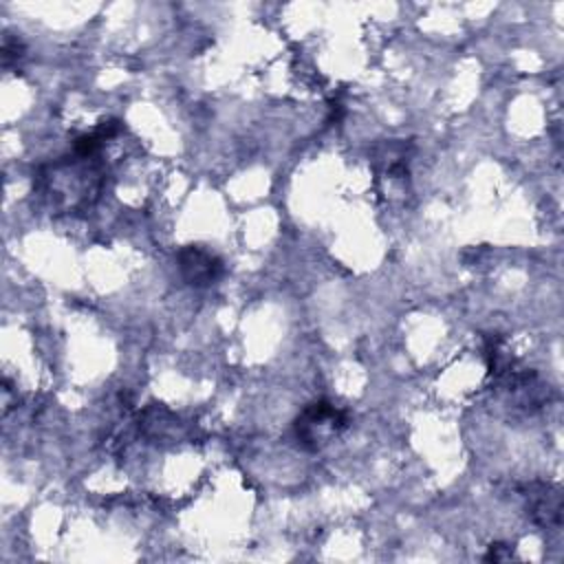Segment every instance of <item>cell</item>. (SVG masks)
I'll return each mask as SVG.
<instances>
[{
    "mask_svg": "<svg viewBox=\"0 0 564 564\" xmlns=\"http://www.w3.org/2000/svg\"><path fill=\"white\" fill-rule=\"evenodd\" d=\"M346 427H350V414L326 399H317L302 408L291 425V432L300 449L319 452Z\"/></svg>",
    "mask_w": 564,
    "mask_h": 564,
    "instance_id": "7a4b0ae2",
    "label": "cell"
},
{
    "mask_svg": "<svg viewBox=\"0 0 564 564\" xmlns=\"http://www.w3.org/2000/svg\"><path fill=\"white\" fill-rule=\"evenodd\" d=\"M22 55H24V44L18 37L4 35V42H2V64H4V68H9L13 62L22 59Z\"/></svg>",
    "mask_w": 564,
    "mask_h": 564,
    "instance_id": "5b68a950",
    "label": "cell"
},
{
    "mask_svg": "<svg viewBox=\"0 0 564 564\" xmlns=\"http://www.w3.org/2000/svg\"><path fill=\"white\" fill-rule=\"evenodd\" d=\"M178 273L185 284L194 289H207L216 284L225 273V262L203 245H185L176 251Z\"/></svg>",
    "mask_w": 564,
    "mask_h": 564,
    "instance_id": "277c9868",
    "label": "cell"
},
{
    "mask_svg": "<svg viewBox=\"0 0 564 564\" xmlns=\"http://www.w3.org/2000/svg\"><path fill=\"white\" fill-rule=\"evenodd\" d=\"M104 172L95 156H62L59 161L40 165L33 174V187L48 194L53 207L73 212L88 207L101 189Z\"/></svg>",
    "mask_w": 564,
    "mask_h": 564,
    "instance_id": "6da1fadb",
    "label": "cell"
},
{
    "mask_svg": "<svg viewBox=\"0 0 564 564\" xmlns=\"http://www.w3.org/2000/svg\"><path fill=\"white\" fill-rule=\"evenodd\" d=\"M121 121L119 119H108V121H101L95 130L104 137V139H112V137H117L119 132H121Z\"/></svg>",
    "mask_w": 564,
    "mask_h": 564,
    "instance_id": "52a82bcc",
    "label": "cell"
},
{
    "mask_svg": "<svg viewBox=\"0 0 564 564\" xmlns=\"http://www.w3.org/2000/svg\"><path fill=\"white\" fill-rule=\"evenodd\" d=\"M513 557V549L505 542H494L489 544L487 553L482 555L485 562H505V560H511Z\"/></svg>",
    "mask_w": 564,
    "mask_h": 564,
    "instance_id": "8992f818",
    "label": "cell"
},
{
    "mask_svg": "<svg viewBox=\"0 0 564 564\" xmlns=\"http://www.w3.org/2000/svg\"><path fill=\"white\" fill-rule=\"evenodd\" d=\"M520 496L524 498V509L529 520L540 529H557L562 524V489L553 482L529 480L520 485Z\"/></svg>",
    "mask_w": 564,
    "mask_h": 564,
    "instance_id": "3957f363",
    "label": "cell"
}]
</instances>
